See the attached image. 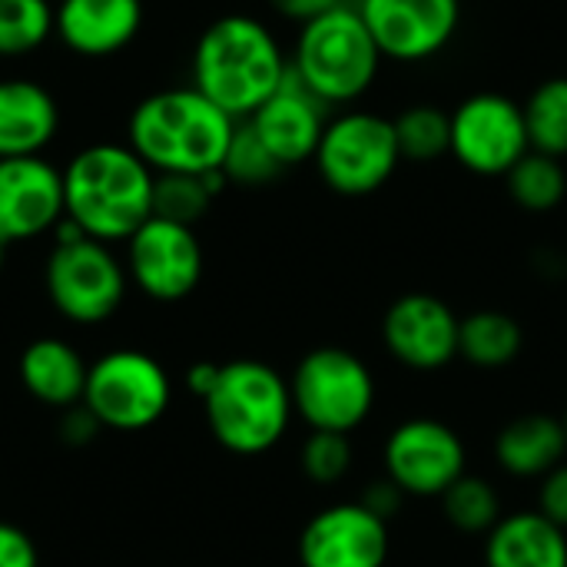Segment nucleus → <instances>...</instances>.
Segmentation results:
<instances>
[{"mask_svg": "<svg viewBox=\"0 0 567 567\" xmlns=\"http://www.w3.org/2000/svg\"><path fill=\"white\" fill-rule=\"evenodd\" d=\"M289 56L276 33L249 17L213 20L193 50V86L233 120H249L286 80Z\"/></svg>", "mask_w": 567, "mask_h": 567, "instance_id": "1", "label": "nucleus"}, {"mask_svg": "<svg viewBox=\"0 0 567 567\" xmlns=\"http://www.w3.org/2000/svg\"><path fill=\"white\" fill-rule=\"evenodd\" d=\"M229 113L206 100L196 86H169L143 96L126 123V146L159 173H213L223 166L236 133Z\"/></svg>", "mask_w": 567, "mask_h": 567, "instance_id": "2", "label": "nucleus"}, {"mask_svg": "<svg viewBox=\"0 0 567 567\" xmlns=\"http://www.w3.org/2000/svg\"><path fill=\"white\" fill-rule=\"evenodd\" d=\"M156 173L126 143H93L63 166V206L76 229L126 243L153 216Z\"/></svg>", "mask_w": 567, "mask_h": 567, "instance_id": "3", "label": "nucleus"}, {"mask_svg": "<svg viewBox=\"0 0 567 567\" xmlns=\"http://www.w3.org/2000/svg\"><path fill=\"white\" fill-rule=\"evenodd\" d=\"M203 409L213 439L233 455L269 452L292 422L289 382L256 359L226 362L213 392L203 399Z\"/></svg>", "mask_w": 567, "mask_h": 567, "instance_id": "4", "label": "nucleus"}, {"mask_svg": "<svg viewBox=\"0 0 567 567\" xmlns=\"http://www.w3.org/2000/svg\"><path fill=\"white\" fill-rule=\"evenodd\" d=\"M365 20L352 7H332L299 27L289 66L292 73L332 110L365 96L382 66Z\"/></svg>", "mask_w": 567, "mask_h": 567, "instance_id": "5", "label": "nucleus"}, {"mask_svg": "<svg viewBox=\"0 0 567 567\" xmlns=\"http://www.w3.org/2000/svg\"><path fill=\"white\" fill-rule=\"evenodd\" d=\"M53 233L56 246L43 266V286L53 309L76 326L106 322L126 296V266L106 243L83 236L66 216Z\"/></svg>", "mask_w": 567, "mask_h": 567, "instance_id": "6", "label": "nucleus"}, {"mask_svg": "<svg viewBox=\"0 0 567 567\" xmlns=\"http://www.w3.org/2000/svg\"><path fill=\"white\" fill-rule=\"evenodd\" d=\"M292 412L312 432L352 435L375 405V379L369 365L339 346H322L302 355L289 379Z\"/></svg>", "mask_w": 567, "mask_h": 567, "instance_id": "7", "label": "nucleus"}, {"mask_svg": "<svg viewBox=\"0 0 567 567\" xmlns=\"http://www.w3.org/2000/svg\"><path fill=\"white\" fill-rule=\"evenodd\" d=\"M312 163L332 193L369 196L382 189L402 163L395 123L372 110L329 116Z\"/></svg>", "mask_w": 567, "mask_h": 567, "instance_id": "8", "label": "nucleus"}, {"mask_svg": "<svg viewBox=\"0 0 567 567\" xmlns=\"http://www.w3.org/2000/svg\"><path fill=\"white\" fill-rule=\"evenodd\" d=\"M173 399L166 369L140 349H113L90 365L83 405L103 429L143 432L156 425Z\"/></svg>", "mask_w": 567, "mask_h": 567, "instance_id": "9", "label": "nucleus"}, {"mask_svg": "<svg viewBox=\"0 0 567 567\" xmlns=\"http://www.w3.org/2000/svg\"><path fill=\"white\" fill-rule=\"evenodd\" d=\"M532 153L525 110L505 93H472L452 110V156L475 176H508Z\"/></svg>", "mask_w": 567, "mask_h": 567, "instance_id": "10", "label": "nucleus"}, {"mask_svg": "<svg viewBox=\"0 0 567 567\" xmlns=\"http://www.w3.org/2000/svg\"><path fill=\"white\" fill-rule=\"evenodd\" d=\"M126 276L153 302H179L203 279V246L193 226L150 216L126 239Z\"/></svg>", "mask_w": 567, "mask_h": 567, "instance_id": "11", "label": "nucleus"}, {"mask_svg": "<svg viewBox=\"0 0 567 567\" xmlns=\"http://www.w3.org/2000/svg\"><path fill=\"white\" fill-rule=\"evenodd\" d=\"M468 465V452L455 429L435 419H409L385 442V478L405 498H442Z\"/></svg>", "mask_w": 567, "mask_h": 567, "instance_id": "12", "label": "nucleus"}, {"mask_svg": "<svg viewBox=\"0 0 567 567\" xmlns=\"http://www.w3.org/2000/svg\"><path fill=\"white\" fill-rule=\"evenodd\" d=\"M359 13L382 56L395 63L439 56L462 27V0H362Z\"/></svg>", "mask_w": 567, "mask_h": 567, "instance_id": "13", "label": "nucleus"}, {"mask_svg": "<svg viewBox=\"0 0 567 567\" xmlns=\"http://www.w3.org/2000/svg\"><path fill=\"white\" fill-rule=\"evenodd\" d=\"M389 548V522L372 515L362 502L316 512L299 535L302 567H385Z\"/></svg>", "mask_w": 567, "mask_h": 567, "instance_id": "14", "label": "nucleus"}, {"mask_svg": "<svg viewBox=\"0 0 567 567\" xmlns=\"http://www.w3.org/2000/svg\"><path fill=\"white\" fill-rule=\"evenodd\" d=\"M458 329L462 319L432 292L399 296L382 319L389 355L415 372H435L458 359Z\"/></svg>", "mask_w": 567, "mask_h": 567, "instance_id": "15", "label": "nucleus"}, {"mask_svg": "<svg viewBox=\"0 0 567 567\" xmlns=\"http://www.w3.org/2000/svg\"><path fill=\"white\" fill-rule=\"evenodd\" d=\"M63 216V169L43 156L0 159V236L7 243L37 239Z\"/></svg>", "mask_w": 567, "mask_h": 567, "instance_id": "16", "label": "nucleus"}, {"mask_svg": "<svg viewBox=\"0 0 567 567\" xmlns=\"http://www.w3.org/2000/svg\"><path fill=\"white\" fill-rule=\"evenodd\" d=\"M246 123L269 146V153L289 169L316 156L329 123V106L289 66L282 86Z\"/></svg>", "mask_w": 567, "mask_h": 567, "instance_id": "17", "label": "nucleus"}, {"mask_svg": "<svg viewBox=\"0 0 567 567\" xmlns=\"http://www.w3.org/2000/svg\"><path fill=\"white\" fill-rule=\"evenodd\" d=\"M143 27V0H60L53 7V33L60 43L90 60L126 50Z\"/></svg>", "mask_w": 567, "mask_h": 567, "instance_id": "18", "label": "nucleus"}, {"mask_svg": "<svg viewBox=\"0 0 567 567\" xmlns=\"http://www.w3.org/2000/svg\"><path fill=\"white\" fill-rule=\"evenodd\" d=\"M60 130V110L37 80H0V159L40 156Z\"/></svg>", "mask_w": 567, "mask_h": 567, "instance_id": "19", "label": "nucleus"}, {"mask_svg": "<svg viewBox=\"0 0 567 567\" xmlns=\"http://www.w3.org/2000/svg\"><path fill=\"white\" fill-rule=\"evenodd\" d=\"M488 567H567V532L542 512L502 515L485 542Z\"/></svg>", "mask_w": 567, "mask_h": 567, "instance_id": "20", "label": "nucleus"}, {"mask_svg": "<svg viewBox=\"0 0 567 567\" xmlns=\"http://www.w3.org/2000/svg\"><path fill=\"white\" fill-rule=\"evenodd\" d=\"M90 365L63 339H37L20 355L23 389L50 409H73L83 402Z\"/></svg>", "mask_w": 567, "mask_h": 567, "instance_id": "21", "label": "nucleus"}, {"mask_svg": "<svg viewBox=\"0 0 567 567\" xmlns=\"http://www.w3.org/2000/svg\"><path fill=\"white\" fill-rule=\"evenodd\" d=\"M565 455V422L551 415H522L495 439V458L515 478H545L551 468L567 462Z\"/></svg>", "mask_w": 567, "mask_h": 567, "instance_id": "22", "label": "nucleus"}, {"mask_svg": "<svg viewBox=\"0 0 567 567\" xmlns=\"http://www.w3.org/2000/svg\"><path fill=\"white\" fill-rule=\"evenodd\" d=\"M525 332L518 319L498 309H478L462 319L458 355L475 369H505L522 355Z\"/></svg>", "mask_w": 567, "mask_h": 567, "instance_id": "23", "label": "nucleus"}, {"mask_svg": "<svg viewBox=\"0 0 567 567\" xmlns=\"http://www.w3.org/2000/svg\"><path fill=\"white\" fill-rule=\"evenodd\" d=\"M223 169L193 176V173H159L153 189V216L193 226L206 216L213 199L226 189Z\"/></svg>", "mask_w": 567, "mask_h": 567, "instance_id": "24", "label": "nucleus"}, {"mask_svg": "<svg viewBox=\"0 0 567 567\" xmlns=\"http://www.w3.org/2000/svg\"><path fill=\"white\" fill-rule=\"evenodd\" d=\"M505 186L525 213H551L567 196V173L558 156L532 150L508 169Z\"/></svg>", "mask_w": 567, "mask_h": 567, "instance_id": "25", "label": "nucleus"}, {"mask_svg": "<svg viewBox=\"0 0 567 567\" xmlns=\"http://www.w3.org/2000/svg\"><path fill=\"white\" fill-rule=\"evenodd\" d=\"M525 126L535 153L545 156H567V76H551L532 90V96L522 103Z\"/></svg>", "mask_w": 567, "mask_h": 567, "instance_id": "26", "label": "nucleus"}, {"mask_svg": "<svg viewBox=\"0 0 567 567\" xmlns=\"http://www.w3.org/2000/svg\"><path fill=\"white\" fill-rule=\"evenodd\" d=\"M395 140L399 153L409 163H435L442 156H452V113L432 106V103H415L402 110L395 120Z\"/></svg>", "mask_w": 567, "mask_h": 567, "instance_id": "27", "label": "nucleus"}, {"mask_svg": "<svg viewBox=\"0 0 567 567\" xmlns=\"http://www.w3.org/2000/svg\"><path fill=\"white\" fill-rule=\"evenodd\" d=\"M442 512L452 528H458L465 535H488L502 522V498L485 478L465 472L442 495Z\"/></svg>", "mask_w": 567, "mask_h": 567, "instance_id": "28", "label": "nucleus"}, {"mask_svg": "<svg viewBox=\"0 0 567 567\" xmlns=\"http://www.w3.org/2000/svg\"><path fill=\"white\" fill-rule=\"evenodd\" d=\"M53 33L50 0H0V60L40 50Z\"/></svg>", "mask_w": 567, "mask_h": 567, "instance_id": "29", "label": "nucleus"}, {"mask_svg": "<svg viewBox=\"0 0 567 567\" xmlns=\"http://www.w3.org/2000/svg\"><path fill=\"white\" fill-rule=\"evenodd\" d=\"M223 176L236 186H269L286 166L269 153V146L256 136L249 123H236L229 150L223 156Z\"/></svg>", "mask_w": 567, "mask_h": 567, "instance_id": "30", "label": "nucleus"}, {"mask_svg": "<svg viewBox=\"0 0 567 567\" xmlns=\"http://www.w3.org/2000/svg\"><path fill=\"white\" fill-rule=\"evenodd\" d=\"M299 465L309 482L316 485H336L352 468V442L339 432H309L299 452Z\"/></svg>", "mask_w": 567, "mask_h": 567, "instance_id": "31", "label": "nucleus"}, {"mask_svg": "<svg viewBox=\"0 0 567 567\" xmlns=\"http://www.w3.org/2000/svg\"><path fill=\"white\" fill-rule=\"evenodd\" d=\"M538 512L567 532V462L551 468L538 488Z\"/></svg>", "mask_w": 567, "mask_h": 567, "instance_id": "32", "label": "nucleus"}, {"mask_svg": "<svg viewBox=\"0 0 567 567\" xmlns=\"http://www.w3.org/2000/svg\"><path fill=\"white\" fill-rule=\"evenodd\" d=\"M0 567H40L33 538L10 522H0Z\"/></svg>", "mask_w": 567, "mask_h": 567, "instance_id": "33", "label": "nucleus"}, {"mask_svg": "<svg viewBox=\"0 0 567 567\" xmlns=\"http://www.w3.org/2000/svg\"><path fill=\"white\" fill-rule=\"evenodd\" d=\"M103 425L96 422V415L80 402V405H73V409H63V419H60V439L66 442V445H73V449H83V445H90L93 439H96V432H100Z\"/></svg>", "mask_w": 567, "mask_h": 567, "instance_id": "34", "label": "nucleus"}, {"mask_svg": "<svg viewBox=\"0 0 567 567\" xmlns=\"http://www.w3.org/2000/svg\"><path fill=\"white\" fill-rule=\"evenodd\" d=\"M402 502H405V492H402L392 478L372 482V485H369V492L362 495V505H365L372 515H379L382 522L395 518V512L402 508Z\"/></svg>", "mask_w": 567, "mask_h": 567, "instance_id": "35", "label": "nucleus"}, {"mask_svg": "<svg viewBox=\"0 0 567 567\" xmlns=\"http://www.w3.org/2000/svg\"><path fill=\"white\" fill-rule=\"evenodd\" d=\"M269 3H272V10L279 17H286V20H292L299 27L309 23V20H316V17H322L332 7H342L339 0H269Z\"/></svg>", "mask_w": 567, "mask_h": 567, "instance_id": "36", "label": "nucleus"}, {"mask_svg": "<svg viewBox=\"0 0 567 567\" xmlns=\"http://www.w3.org/2000/svg\"><path fill=\"white\" fill-rule=\"evenodd\" d=\"M219 369H223V365H213V362H196V365H189V372H186L189 392H193L196 399H206V395L213 392L216 379H219Z\"/></svg>", "mask_w": 567, "mask_h": 567, "instance_id": "37", "label": "nucleus"}, {"mask_svg": "<svg viewBox=\"0 0 567 567\" xmlns=\"http://www.w3.org/2000/svg\"><path fill=\"white\" fill-rule=\"evenodd\" d=\"M7 246H10V243H7V239L0 236V269H3V259H7Z\"/></svg>", "mask_w": 567, "mask_h": 567, "instance_id": "38", "label": "nucleus"}, {"mask_svg": "<svg viewBox=\"0 0 567 567\" xmlns=\"http://www.w3.org/2000/svg\"><path fill=\"white\" fill-rule=\"evenodd\" d=\"M561 422H565V432H567V412H565V419H561Z\"/></svg>", "mask_w": 567, "mask_h": 567, "instance_id": "39", "label": "nucleus"}]
</instances>
